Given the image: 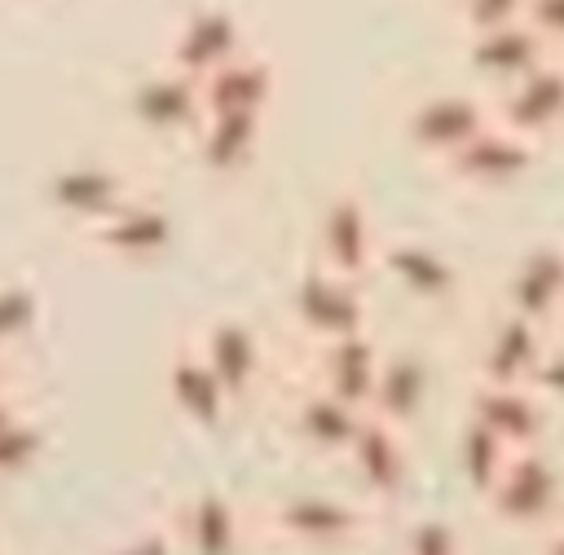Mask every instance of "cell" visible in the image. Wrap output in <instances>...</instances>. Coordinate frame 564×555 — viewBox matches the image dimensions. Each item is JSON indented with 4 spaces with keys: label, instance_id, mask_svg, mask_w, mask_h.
<instances>
[{
    "label": "cell",
    "instance_id": "obj_1",
    "mask_svg": "<svg viewBox=\"0 0 564 555\" xmlns=\"http://www.w3.org/2000/svg\"><path fill=\"white\" fill-rule=\"evenodd\" d=\"M256 533L300 555H344L375 533V507L357 493L295 489L256 507Z\"/></svg>",
    "mask_w": 564,
    "mask_h": 555
},
{
    "label": "cell",
    "instance_id": "obj_2",
    "mask_svg": "<svg viewBox=\"0 0 564 555\" xmlns=\"http://www.w3.org/2000/svg\"><path fill=\"white\" fill-rule=\"evenodd\" d=\"M480 502L511 533H546L564 520V458L551 445L511 449L507 467Z\"/></svg>",
    "mask_w": 564,
    "mask_h": 555
},
{
    "label": "cell",
    "instance_id": "obj_3",
    "mask_svg": "<svg viewBox=\"0 0 564 555\" xmlns=\"http://www.w3.org/2000/svg\"><path fill=\"white\" fill-rule=\"evenodd\" d=\"M410 436L414 432H405V427L366 410L352 445L339 458V467L352 480V493L366 498L375 511L397 507L410 493V480H414V440Z\"/></svg>",
    "mask_w": 564,
    "mask_h": 555
},
{
    "label": "cell",
    "instance_id": "obj_4",
    "mask_svg": "<svg viewBox=\"0 0 564 555\" xmlns=\"http://www.w3.org/2000/svg\"><path fill=\"white\" fill-rule=\"evenodd\" d=\"M291 326L300 330L304 344L357 335V330H370V300L357 278L313 264L291 291Z\"/></svg>",
    "mask_w": 564,
    "mask_h": 555
},
{
    "label": "cell",
    "instance_id": "obj_5",
    "mask_svg": "<svg viewBox=\"0 0 564 555\" xmlns=\"http://www.w3.org/2000/svg\"><path fill=\"white\" fill-rule=\"evenodd\" d=\"M172 533L185 555H242L256 533L251 502L229 489H198L172 511Z\"/></svg>",
    "mask_w": 564,
    "mask_h": 555
},
{
    "label": "cell",
    "instance_id": "obj_6",
    "mask_svg": "<svg viewBox=\"0 0 564 555\" xmlns=\"http://www.w3.org/2000/svg\"><path fill=\"white\" fill-rule=\"evenodd\" d=\"M463 414L480 418L511 449L551 445V432H555V405L533 383H485V379H476L467 388V410Z\"/></svg>",
    "mask_w": 564,
    "mask_h": 555
},
{
    "label": "cell",
    "instance_id": "obj_7",
    "mask_svg": "<svg viewBox=\"0 0 564 555\" xmlns=\"http://www.w3.org/2000/svg\"><path fill=\"white\" fill-rule=\"evenodd\" d=\"M361 418H366L361 405H352V401H344V396H335V392H326V388H317L308 379H300V388L282 405L286 436L300 449H308L313 458H326V463L344 458V449L352 445Z\"/></svg>",
    "mask_w": 564,
    "mask_h": 555
},
{
    "label": "cell",
    "instance_id": "obj_8",
    "mask_svg": "<svg viewBox=\"0 0 564 555\" xmlns=\"http://www.w3.org/2000/svg\"><path fill=\"white\" fill-rule=\"evenodd\" d=\"M379 361H383V344L370 330H357V335L308 344L300 379H308V383H317V388H326V392L366 410L370 392H375V379H379Z\"/></svg>",
    "mask_w": 564,
    "mask_h": 555
},
{
    "label": "cell",
    "instance_id": "obj_9",
    "mask_svg": "<svg viewBox=\"0 0 564 555\" xmlns=\"http://www.w3.org/2000/svg\"><path fill=\"white\" fill-rule=\"evenodd\" d=\"M198 352L207 357L212 374L225 383V392L234 396V405L242 410L247 401H256L264 374H269V352L256 335L251 322L242 317H216L203 335H198Z\"/></svg>",
    "mask_w": 564,
    "mask_h": 555
},
{
    "label": "cell",
    "instance_id": "obj_10",
    "mask_svg": "<svg viewBox=\"0 0 564 555\" xmlns=\"http://www.w3.org/2000/svg\"><path fill=\"white\" fill-rule=\"evenodd\" d=\"M379 247L383 242L375 233V220L357 194H344L326 207V216L317 225V264L322 269L366 282L379 269Z\"/></svg>",
    "mask_w": 564,
    "mask_h": 555
},
{
    "label": "cell",
    "instance_id": "obj_11",
    "mask_svg": "<svg viewBox=\"0 0 564 555\" xmlns=\"http://www.w3.org/2000/svg\"><path fill=\"white\" fill-rule=\"evenodd\" d=\"M551 344V330L529 322V317H516V313H498L485 335H480V348H476V379L485 383H533V370L542 361Z\"/></svg>",
    "mask_w": 564,
    "mask_h": 555
},
{
    "label": "cell",
    "instance_id": "obj_12",
    "mask_svg": "<svg viewBox=\"0 0 564 555\" xmlns=\"http://www.w3.org/2000/svg\"><path fill=\"white\" fill-rule=\"evenodd\" d=\"M427 401H432V361L427 352L419 348H383V361H379V379H375V392H370V414L414 432V423L427 414Z\"/></svg>",
    "mask_w": 564,
    "mask_h": 555
},
{
    "label": "cell",
    "instance_id": "obj_13",
    "mask_svg": "<svg viewBox=\"0 0 564 555\" xmlns=\"http://www.w3.org/2000/svg\"><path fill=\"white\" fill-rule=\"evenodd\" d=\"M502 308L516 317H529L546 330L560 326V317H564V251L560 247L524 251L502 282Z\"/></svg>",
    "mask_w": 564,
    "mask_h": 555
},
{
    "label": "cell",
    "instance_id": "obj_14",
    "mask_svg": "<svg viewBox=\"0 0 564 555\" xmlns=\"http://www.w3.org/2000/svg\"><path fill=\"white\" fill-rule=\"evenodd\" d=\"M379 269L414 300V304H427V308H449L463 291V278L458 269L427 242H414V238H397V242H383L379 247Z\"/></svg>",
    "mask_w": 564,
    "mask_h": 555
},
{
    "label": "cell",
    "instance_id": "obj_15",
    "mask_svg": "<svg viewBox=\"0 0 564 555\" xmlns=\"http://www.w3.org/2000/svg\"><path fill=\"white\" fill-rule=\"evenodd\" d=\"M449 172L463 181V185H480V189H502V185H516L529 163H533V141L494 123L485 132H476L458 154L445 159Z\"/></svg>",
    "mask_w": 564,
    "mask_h": 555
},
{
    "label": "cell",
    "instance_id": "obj_16",
    "mask_svg": "<svg viewBox=\"0 0 564 555\" xmlns=\"http://www.w3.org/2000/svg\"><path fill=\"white\" fill-rule=\"evenodd\" d=\"M167 396H172L176 414H181L189 427H198V432H220V427L229 423V414L238 410L234 396L225 392V383L212 374V366H207V357L198 352V344L185 348V352L172 361V370H167Z\"/></svg>",
    "mask_w": 564,
    "mask_h": 555
},
{
    "label": "cell",
    "instance_id": "obj_17",
    "mask_svg": "<svg viewBox=\"0 0 564 555\" xmlns=\"http://www.w3.org/2000/svg\"><path fill=\"white\" fill-rule=\"evenodd\" d=\"M507 458H511V445L502 436H494L480 418L463 414V423L454 427V471L463 476V485L476 498L489 493V485L498 480V471L507 467Z\"/></svg>",
    "mask_w": 564,
    "mask_h": 555
},
{
    "label": "cell",
    "instance_id": "obj_18",
    "mask_svg": "<svg viewBox=\"0 0 564 555\" xmlns=\"http://www.w3.org/2000/svg\"><path fill=\"white\" fill-rule=\"evenodd\" d=\"M401 555H471V551H467V533L449 515H419L401 537Z\"/></svg>",
    "mask_w": 564,
    "mask_h": 555
},
{
    "label": "cell",
    "instance_id": "obj_19",
    "mask_svg": "<svg viewBox=\"0 0 564 555\" xmlns=\"http://www.w3.org/2000/svg\"><path fill=\"white\" fill-rule=\"evenodd\" d=\"M533 388H538L555 410H564V339H551V344H546V352H542V361H538V370H533Z\"/></svg>",
    "mask_w": 564,
    "mask_h": 555
},
{
    "label": "cell",
    "instance_id": "obj_20",
    "mask_svg": "<svg viewBox=\"0 0 564 555\" xmlns=\"http://www.w3.org/2000/svg\"><path fill=\"white\" fill-rule=\"evenodd\" d=\"M115 555H185V551H181V542H176L172 529H150V533L132 537L128 546H119Z\"/></svg>",
    "mask_w": 564,
    "mask_h": 555
},
{
    "label": "cell",
    "instance_id": "obj_21",
    "mask_svg": "<svg viewBox=\"0 0 564 555\" xmlns=\"http://www.w3.org/2000/svg\"><path fill=\"white\" fill-rule=\"evenodd\" d=\"M538 555H564V520L551 524L546 533H538Z\"/></svg>",
    "mask_w": 564,
    "mask_h": 555
},
{
    "label": "cell",
    "instance_id": "obj_22",
    "mask_svg": "<svg viewBox=\"0 0 564 555\" xmlns=\"http://www.w3.org/2000/svg\"><path fill=\"white\" fill-rule=\"evenodd\" d=\"M551 449L564 458V410H555V432H551Z\"/></svg>",
    "mask_w": 564,
    "mask_h": 555
}]
</instances>
